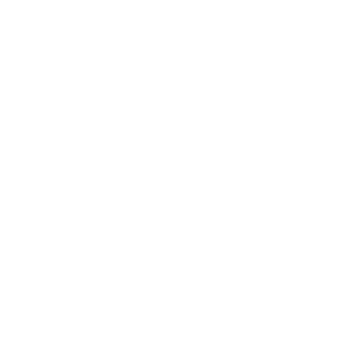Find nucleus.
I'll return each mask as SVG.
<instances>
[]
</instances>
